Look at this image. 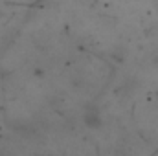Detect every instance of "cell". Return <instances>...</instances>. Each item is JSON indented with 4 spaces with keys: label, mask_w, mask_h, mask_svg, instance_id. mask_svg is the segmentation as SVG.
Instances as JSON below:
<instances>
[{
    "label": "cell",
    "mask_w": 158,
    "mask_h": 156,
    "mask_svg": "<svg viewBox=\"0 0 158 156\" xmlns=\"http://www.w3.org/2000/svg\"><path fill=\"white\" fill-rule=\"evenodd\" d=\"M83 121H85V125L90 127V129H98V127H101L103 119H101V112H99V109H98L96 105H88V107L85 109Z\"/></svg>",
    "instance_id": "cell-1"
}]
</instances>
